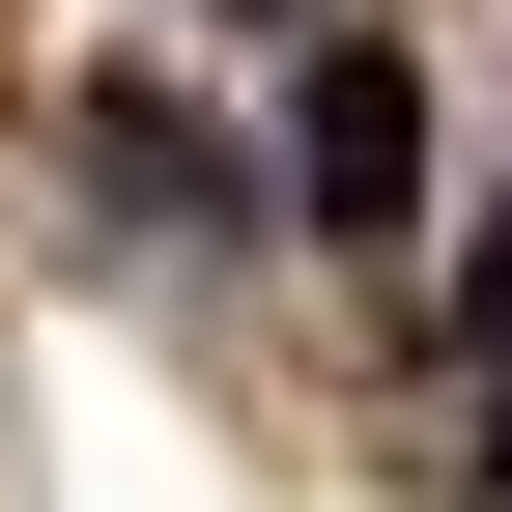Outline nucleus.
Masks as SVG:
<instances>
[{"instance_id":"nucleus-1","label":"nucleus","mask_w":512,"mask_h":512,"mask_svg":"<svg viewBox=\"0 0 512 512\" xmlns=\"http://www.w3.org/2000/svg\"><path fill=\"white\" fill-rule=\"evenodd\" d=\"M285 228H313V256H399V228H427V57H399V29H313V86H285Z\"/></svg>"}]
</instances>
